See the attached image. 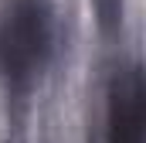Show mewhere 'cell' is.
<instances>
[{
    "mask_svg": "<svg viewBox=\"0 0 146 143\" xmlns=\"http://www.w3.org/2000/svg\"><path fill=\"white\" fill-rule=\"evenodd\" d=\"M54 0H0V92L27 99L58 55Z\"/></svg>",
    "mask_w": 146,
    "mask_h": 143,
    "instance_id": "obj_1",
    "label": "cell"
},
{
    "mask_svg": "<svg viewBox=\"0 0 146 143\" xmlns=\"http://www.w3.org/2000/svg\"><path fill=\"white\" fill-rule=\"evenodd\" d=\"M143 133H146L143 68L136 58H119L99 85L92 143H143Z\"/></svg>",
    "mask_w": 146,
    "mask_h": 143,
    "instance_id": "obj_2",
    "label": "cell"
},
{
    "mask_svg": "<svg viewBox=\"0 0 146 143\" xmlns=\"http://www.w3.org/2000/svg\"><path fill=\"white\" fill-rule=\"evenodd\" d=\"M92 10L99 17V27L106 34H119L126 21V0H92Z\"/></svg>",
    "mask_w": 146,
    "mask_h": 143,
    "instance_id": "obj_3",
    "label": "cell"
}]
</instances>
